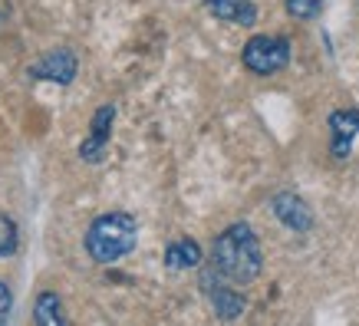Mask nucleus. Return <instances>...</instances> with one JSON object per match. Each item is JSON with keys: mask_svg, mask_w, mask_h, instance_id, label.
I'll use <instances>...</instances> for the list:
<instances>
[{"mask_svg": "<svg viewBox=\"0 0 359 326\" xmlns=\"http://www.w3.org/2000/svg\"><path fill=\"white\" fill-rule=\"evenodd\" d=\"M205 4L218 20L241 23V27H254L257 23V4L254 0H205Z\"/></svg>", "mask_w": 359, "mask_h": 326, "instance_id": "nucleus-9", "label": "nucleus"}, {"mask_svg": "<svg viewBox=\"0 0 359 326\" xmlns=\"http://www.w3.org/2000/svg\"><path fill=\"white\" fill-rule=\"evenodd\" d=\"M201 287H205V294L211 297V306H215V313L221 316V320H238L241 313H244V306H248V300L234 290V287H228V283H218V267L211 264V271H205V277H201Z\"/></svg>", "mask_w": 359, "mask_h": 326, "instance_id": "nucleus-4", "label": "nucleus"}, {"mask_svg": "<svg viewBox=\"0 0 359 326\" xmlns=\"http://www.w3.org/2000/svg\"><path fill=\"white\" fill-rule=\"evenodd\" d=\"M241 60H244L250 73L273 76V73L287 69V63H290V43L283 36H250Z\"/></svg>", "mask_w": 359, "mask_h": 326, "instance_id": "nucleus-3", "label": "nucleus"}, {"mask_svg": "<svg viewBox=\"0 0 359 326\" xmlns=\"http://www.w3.org/2000/svg\"><path fill=\"white\" fill-rule=\"evenodd\" d=\"M17 250V224L7 215H0V257H11Z\"/></svg>", "mask_w": 359, "mask_h": 326, "instance_id": "nucleus-13", "label": "nucleus"}, {"mask_svg": "<svg viewBox=\"0 0 359 326\" xmlns=\"http://www.w3.org/2000/svg\"><path fill=\"white\" fill-rule=\"evenodd\" d=\"M165 264L172 267V271H191L201 264V247H198V240L191 238H182V240H172L168 250H165Z\"/></svg>", "mask_w": 359, "mask_h": 326, "instance_id": "nucleus-10", "label": "nucleus"}, {"mask_svg": "<svg viewBox=\"0 0 359 326\" xmlns=\"http://www.w3.org/2000/svg\"><path fill=\"white\" fill-rule=\"evenodd\" d=\"M323 11V0H287V13L297 20H313Z\"/></svg>", "mask_w": 359, "mask_h": 326, "instance_id": "nucleus-12", "label": "nucleus"}, {"mask_svg": "<svg viewBox=\"0 0 359 326\" xmlns=\"http://www.w3.org/2000/svg\"><path fill=\"white\" fill-rule=\"evenodd\" d=\"M139 240V224L135 217L126 211H109V215H99L86 231V254L96 264H116L126 254L135 250Z\"/></svg>", "mask_w": 359, "mask_h": 326, "instance_id": "nucleus-2", "label": "nucleus"}, {"mask_svg": "<svg viewBox=\"0 0 359 326\" xmlns=\"http://www.w3.org/2000/svg\"><path fill=\"white\" fill-rule=\"evenodd\" d=\"M330 132H333V155L346 158L353 149V139L359 135V112L353 109H339L330 116Z\"/></svg>", "mask_w": 359, "mask_h": 326, "instance_id": "nucleus-8", "label": "nucleus"}, {"mask_svg": "<svg viewBox=\"0 0 359 326\" xmlns=\"http://www.w3.org/2000/svg\"><path fill=\"white\" fill-rule=\"evenodd\" d=\"M112 119H116V106H99L96 109L89 139L79 145V158H83V162H99V158L106 155L109 139H112Z\"/></svg>", "mask_w": 359, "mask_h": 326, "instance_id": "nucleus-6", "label": "nucleus"}, {"mask_svg": "<svg viewBox=\"0 0 359 326\" xmlns=\"http://www.w3.org/2000/svg\"><path fill=\"white\" fill-rule=\"evenodd\" d=\"M11 306H13V294H11V287H7V283H0V323L7 320V313H11Z\"/></svg>", "mask_w": 359, "mask_h": 326, "instance_id": "nucleus-14", "label": "nucleus"}, {"mask_svg": "<svg viewBox=\"0 0 359 326\" xmlns=\"http://www.w3.org/2000/svg\"><path fill=\"white\" fill-rule=\"evenodd\" d=\"M211 264L218 267V273L231 283H250L261 277L264 257H261V240L250 231V224H231L228 231H221L215 238V250H211Z\"/></svg>", "mask_w": 359, "mask_h": 326, "instance_id": "nucleus-1", "label": "nucleus"}, {"mask_svg": "<svg viewBox=\"0 0 359 326\" xmlns=\"http://www.w3.org/2000/svg\"><path fill=\"white\" fill-rule=\"evenodd\" d=\"M76 69H79V63H76V56H73V50L60 46V50H50V53L40 56V60L30 66V76L50 79V83L66 86V83L76 79Z\"/></svg>", "mask_w": 359, "mask_h": 326, "instance_id": "nucleus-5", "label": "nucleus"}, {"mask_svg": "<svg viewBox=\"0 0 359 326\" xmlns=\"http://www.w3.org/2000/svg\"><path fill=\"white\" fill-rule=\"evenodd\" d=\"M33 313H36V323H40V326H63V323H66L63 304H60V297L50 294V290L36 297V306H33Z\"/></svg>", "mask_w": 359, "mask_h": 326, "instance_id": "nucleus-11", "label": "nucleus"}, {"mask_svg": "<svg viewBox=\"0 0 359 326\" xmlns=\"http://www.w3.org/2000/svg\"><path fill=\"white\" fill-rule=\"evenodd\" d=\"M271 208H273V215H277V221H280L283 228L300 231V234L313 228V211H310V205H306L300 195L280 191V195H273Z\"/></svg>", "mask_w": 359, "mask_h": 326, "instance_id": "nucleus-7", "label": "nucleus"}]
</instances>
